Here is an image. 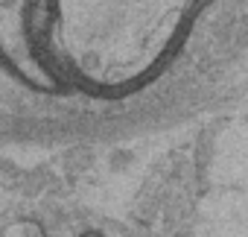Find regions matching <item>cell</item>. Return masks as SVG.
I'll use <instances>...</instances> for the list:
<instances>
[{"instance_id": "6da1fadb", "label": "cell", "mask_w": 248, "mask_h": 237, "mask_svg": "<svg viewBox=\"0 0 248 237\" xmlns=\"http://www.w3.org/2000/svg\"><path fill=\"white\" fill-rule=\"evenodd\" d=\"M0 68L35 94H67L70 88L41 47L32 0H0Z\"/></svg>"}, {"instance_id": "7a4b0ae2", "label": "cell", "mask_w": 248, "mask_h": 237, "mask_svg": "<svg viewBox=\"0 0 248 237\" xmlns=\"http://www.w3.org/2000/svg\"><path fill=\"white\" fill-rule=\"evenodd\" d=\"M0 237H50L44 222L35 217H15L0 228Z\"/></svg>"}, {"instance_id": "3957f363", "label": "cell", "mask_w": 248, "mask_h": 237, "mask_svg": "<svg viewBox=\"0 0 248 237\" xmlns=\"http://www.w3.org/2000/svg\"><path fill=\"white\" fill-rule=\"evenodd\" d=\"M79 237H105V234H102V231H93V228H88V231H82Z\"/></svg>"}]
</instances>
